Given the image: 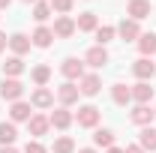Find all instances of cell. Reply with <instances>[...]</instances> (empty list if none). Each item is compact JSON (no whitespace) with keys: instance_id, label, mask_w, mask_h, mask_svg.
Segmentation results:
<instances>
[{"instance_id":"1","label":"cell","mask_w":156,"mask_h":153,"mask_svg":"<svg viewBox=\"0 0 156 153\" xmlns=\"http://www.w3.org/2000/svg\"><path fill=\"white\" fill-rule=\"evenodd\" d=\"M0 96L6 102H18L21 96H24V84H21L18 78H3L0 81Z\"/></svg>"},{"instance_id":"2","label":"cell","mask_w":156,"mask_h":153,"mask_svg":"<svg viewBox=\"0 0 156 153\" xmlns=\"http://www.w3.org/2000/svg\"><path fill=\"white\" fill-rule=\"evenodd\" d=\"M78 90H81V96H96L102 90V78L96 72H84L81 81H78Z\"/></svg>"},{"instance_id":"3","label":"cell","mask_w":156,"mask_h":153,"mask_svg":"<svg viewBox=\"0 0 156 153\" xmlns=\"http://www.w3.org/2000/svg\"><path fill=\"white\" fill-rule=\"evenodd\" d=\"M78 96H81V90H78L75 81H66V84H60V87H57V99H60V105H63V108L75 105Z\"/></svg>"},{"instance_id":"4","label":"cell","mask_w":156,"mask_h":153,"mask_svg":"<svg viewBox=\"0 0 156 153\" xmlns=\"http://www.w3.org/2000/svg\"><path fill=\"white\" fill-rule=\"evenodd\" d=\"M75 120H78V126L93 129V126L99 123V108H96V105H81V108H78V114H75Z\"/></svg>"},{"instance_id":"5","label":"cell","mask_w":156,"mask_h":153,"mask_svg":"<svg viewBox=\"0 0 156 153\" xmlns=\"http://www.w3.org/2000/svg\"><path fill=\"white\" fill-rule=\"evenodd\" d=\"M60 72L66 75V81H81V75H84V63L78 57H66L63 63H60Z\"/></svg>"},{"instance_id":"6","label":"cell","mask_w":156,"mask_h":153,"mask_svg":"<svg viewBox=\"0 0 156 153\" xmlns=\"http://www.w3.org/2000/svg\"><path fill=\"white\" fill-rule=\"evenodd\" d=\"M51 30H54V36H57V39H69L78 27H75V18H72V15H57V21H54Z\"/></svg>"},{"instance_id":"7","label":"cell","mask_w":156,"mask_h":153,"mask_svg":"<svg viewBox=\"0 0 156 153\" xmlns=\"http://www.w3.org/2000/svg\"><path fill=\"white\" fill-rule=\"evenodd\" d=\"M132 75H135L138 81H150V78L156 75V63H150V57H138L135 63H132Z\"/></svg>"},{"instance_id":"8","label":"cell","mask_w":156,"mask_h":153,"mask_svg":"<svg viewBox=\"0 0 156 153\" xmlns=\"http://www.w3.org/2000/svg\"><path fill=\"white\" fill-rule=\"evenodd\" d=\"M150 9H153V6H150V0H129V3H126V15H129L132 21L147 18V15H150Z\"/></svg>"},{"instance_id":"9","label":"cell","mask_w":156,"mask_h":153,"mask_svg":"<svg viewBox=\"0 0 156 153\" xmlns=\"http://www.w3.org/2000/svg\"><path fill=\"white\" fill-rule=\"evenodd\" d=\"M84 63H87V66H93V69H102V66L108 63V51H105L102 45H93V48L84 54Z\"/></svg>"},{"instance_id":"10","label":"cell","mask_w":156,"mask_h":153,"mask_svg":"<svg viewBox=\"0 0 156 153\" xmlns=\"http://www.w3.org/2000/svg\"><path fill=\"white\" fill-rule=\"evenodd\" d=\"M48 129H51V123H48V117H45V114H33L30 120H27V132L33 135V138H42Z\"/></svg>"},{"instance_id":"11","label":"cell","mask_w":156,"mask_h":153,"mask_svg":"<svg viewBox=\"0 0 156 153\" xmlns=\"http://www.w3.org/2000/svg\"><path fill=\"white\" fill-rule=\"evenodd\" d=\"M30 105H33V108H51V105H54V93H51L48 87H36L33 96H30Z\"/></svg>"},{"instance_id":"12","label":"cell","mask_w":156,"mask_h":153,"mask_svg":"<svg viewBox=\"0 0 156 153\" xmlns=\"http://www.w3.org/2000/svg\"><path fill=\"white\" fill-rule=\"evenodd\" d=\"M72 120H75V117H72L69 108H57V111H51V117H48V123H51L54 129H69Z\"/></svg>"},{"instance_id":"13","label":"cell","mask_w":156,"mask_h":153,"mask_svg":"<svg viewBox=\"0 0 156 153\" xmlns=\"http://www.w3.org/2000/svg\"><path fill=\"white\" fill-rule=\"evenodd\" d=\"M117 33H120V39L132 42V39H138V36H141V27H138V21H132V18H123L120 24H117Z\"/></svg>"},{"instance_id":"14","label":"cell","mask_w":156,"mask_h":153,"mask_svg":"<svg viewBox=\"0 0 156 153\" xmlns=\"http://www.w3.org/2000/svg\"><path fill=\"white\" fill-rule=\"evenodd\" d=\"M30 42H33L36 48H48V45L54 42V30L45 27V24H39L36 30H33V36H30Z\"/></svg>"},{"instance_id":"15","label":"cell","mask_w":156,"mask_h":153,"mask_svg":"<svg viewBox=\"0 0 156 153\" xmlns=\"http://www.w3.org/2000/svg\"><path fill=\"white\" fill-rule=\"evenodd\" d=\"M156 108H150V105H135L132 111H129V117H132V123H138V126H150V120H153Z\"/></svg>"},{"instance_id":"16","label":"cell","mask_w":156,"mask_h":153,"mask_svg":"<svg viewBox=\"0 0 156 153\" xmlns=\"http://www.w3.org/2000/svg\"><path fill=\"white\" fill-rule=\"evenodd\" d=\"M30 45H33V42H30V36H24V33H12V36H9V48H12V54H15V57L27 54V51H30Z\"/></svg>"},{"instance_id":"17","label":"cell","mask_w":156,"mask_h":153,"mask_svg":"<svg viewBox=\"0 0 156 153\" xmlns=\"http://www.w3.org/2000/svg\"><path fill=\"white\" fill-rule=\"evenodd\" d=\"M30 105H27V102H12V108H9V120H12V123H27V120H30Z\"/></svg>"},{"instance_id":"18","label":"cell","mask_w":156,"mask_h":153,"mask_svg":"<svg viewBox=\"0 0 156 153\" xmlns=\"http://www.w3.org/2000/svg\"><path fill=\"white\" fill-rule=\"evenodd\" d=\"M132 99H135L138 105H147V102L153 99V87H150L147 81H138L135 87H132Z\"/></svg>"},{"instance_id":"19","label":"cell","mask_w":156,"mask_h":153,"mask_svg":"<svg viewBox=\"0 0 156 153\" xmlns=\"http://www.w3.org/2000/svg\"><path fill=\"white\" fill-rule=\"evenodd\" d=\"M75 27L78 30H84V33H96V27H99V18H96V12H81L78 15V21H75Z\"/></svg>"},{"instance_id":"20","label":"cell","mask_w":156,"mask_h":153,"mask_svg":"<svg viewBox=\"0 0 156 153\" xmlns=\"http://www.w3.org/2000/svg\"><path fill=\"white\" fill-rule=\"evenodd\" d=\"M138 51H141V57L156 54V33H141L138 36Z\"/></svg>"},{"instance_id":"21","label":"cell","mask_w":156,"mask_h":153,"mask_svg":"<svg viewBox=\"0 0 156 153\" xmlns=\"http://www.w3.org/2000/svg\"><path fill=\"white\" fill-rule=\"evenodd\" d=\"M111 99H114V105H129V102H132V87L114 84V87H111Z\"/></svg>"},{"instance_id":"22","label":"cell","mask_w":156,"mask_h":153,"mask_svg":"<svg viewBox=\"0 0 156 153\" xmlns=\"http://www.w3.org/2000/svg\"><path fill=\"white\" fill-rule=\"evenodd\" d=\"M21 72H24V60L15 57V54H12V57L3 63V78H18Z\"/></svg>"},{"instance_id":"23","label":"cell","mask_w":156,"mask_h":153,"mask_svg":"<svg viewBox=\"0 0 156 153\" xmlns=\"http://www.w3.org/2000/svg\"><path fill=\"white\" fill-rule=\"evenodd\" d=\"M15 138H18V129H15L12 120H9V123H0V147H12Z\"/></svg>"},{"instance_id":"24","label":"cell","mask_w":156,"mask_h":153,"mask_svg":"<svg viewBox=\"0 0 156 153\" xmlns=\"http://www.w3.org/2000/svg\"><path fill=\"white\" fill-rule=\"evenodd\" d=\"M138 144H141L144 150H153L156 153V129H153V126H144V129L138 132Z\"/></svg>"},{"instance_id":"25","label":"cell","mask_w":156,"mask_h":153,"mask_svg":"<svg viewBox=\"0 0 156 153\" xmlns=\"http://www.w3.org/2000/svg\"><path fill=\"white\" fill-rule=\"evenodd\" d=\"M30 78H33V84H36V87H45V84H48V78H51V66H45V63L33 66Z\"/></svg>"},{"instance_id":"26","label":"cell","mask_w":156,"mask_h":153,"mask_svg":"<svg viewBox=\"0 0 156 153\" xmlns=\"http://www.w3.org/2000/svg\"><path fill=\"white\" fill-rule=\"evenodd\" d=\"M93 144H96V147H105V150L114 147V132H111V129H96V132H93Z\"/></svg>"},{"instance_id":"27","label":"cell","mask_w":156,"mask_h":153,"mask_svg":"<svg viewBox=\"0 0 156 153\" xmlns=\"http://www.w3.org/2000/svg\"><path fill=\"white\" fill-rule=\"evenodd\" d=\"M114 36H117V27H111V24H102V27H96V45H102V48H105V45H108Z\"/></svg>"},{"instance_id":"28","label":"cell","mask_w":156,"mask_h":153,"mask_svg":"<svg viewBox=\"0 0 156 153\" xmlns=\"http://www.w3.org/2000/svg\"><path fill=\"white\" fill-rule=\"evenodd\" d=\"M33 18L42 24V21H48L51 18V3H45V0H39L36 6H33Z\"/></svg>"},{"instance_id":"29","label":"cell","mask_w":156,"mask_h":153,"mask_svg":"<svg viewBox=\"0 0 156 153\" xmlns=\"http://www.w3.org/2000/svg\"><path fill=\"white\" fill-rule=\"evenodd\" d=\"M51 150H54V153H72V150H75V141H72L69 135H60L57 141H54Z\"/></svg>"},{"instance_id":"30","label":"cell","mask_w":156,"mask_h":153,"mask_svg":"<svg viewBox=\"0 0 156 153\" xmlns=\"http://www.w3.org/2000/svg\"><path fill=\"white\" fill-rule=\"evenodd\" d=\"M48 3H51V9H54V12H60V15H69L75 0H48Z\"/></svg>"},{"instance_id":"31","label":"cell","mask_w":156,"mask_h":153,"mask_svg":"<svg viewBox=\"0 0 156 153\" xmlns=\"http://www.w3.org/2000/svg\"><path fill=\"white\" fill-rule=\"evenodd\" d=\"M24 153H48V150H45V144H39V141H27Z\"/></svg>"},{"instance_id":"32","label":"cell","mask_w":156,"mask_h":153,"mask_svg":"<svg viewBox=\"0 0 156 153\" xmlns=\"http://www.w3.org/2000/svg\"><path fill=\"white\" fill-rule=\"evenodd\" d=\"M126 153H147V150H144L141 144H129V147H126Z\"/></svg>"},{"instance_id":"33","label":"cell","mask_w":156,"mask_h":153,"mask_svg":"<svg viewBox=\"0 0 156 153\" xmlns=\"http://www.w3.org/2000/svg\"><path fill=\"white\" fill-rule=\"evenodd\" d=\"M6 45H9V39H6V36H3V33H0V51H3Z\"/></svg>"},{"instance_id":"34","label":"cell","mask_w":156,"mask_h":153,"mask_svg":"<svg viewBox=\"0 0 156 153\" xmlns=\"http://www.w3.org/2000/svg\"><path fill=\"white\" fill-rule=\"evenodd\" d=\"M0 153H18L15 147H0Z\"/></svg>"},{"instance_id":"35","label":"cell","mask_w":156,"mask_h":153,"mask_svg":"<svg viewBox=\"0 0 156 153\" xmlns=\"http://www.w3.org/2000/svg\"><path fill=\"white\" fill-rule=\"evenodd\" d=\"M105 153H126V150H120V147H108Z\"/></svg>"},{"instance_id":"36","label":"cell","mask_w":156,"mask_h":153,"mask_svg":"<svg viewBox=\"0 0 156 153\" xmlns=\"http://www.w3.org/2000/svg\"><path fill=\"white\" fill-rule=\"evenodd\" d=\"M78 153H96V150H93V147H81Z\"/></svg>"},{"instance_id":"37","label":"cell","mask_w":156,"mask_h":153,"mask_svg":"<svg viewBox=\"0 0 156 153\" xmlns=\"http://www.w3.org/2000/svg\"><path fill=\"white\" fill-rule=\"evenodd\" d=\"M9 3H12V0H0V9H6V6H9Z\"/></svg>"},{"instance_id":"38","label":"cell","mask_w":156,"mask_h":153,"mask_svg":"<svg viewBox=\"0 0 156 153\" xmlns=\"http://www.w3.org/2000/svg\"><path fill=\"white\" fill-rule=\"evenodd\" d=\"M24 3H36V0H24Z\"/></svg>"}]
</instances>
